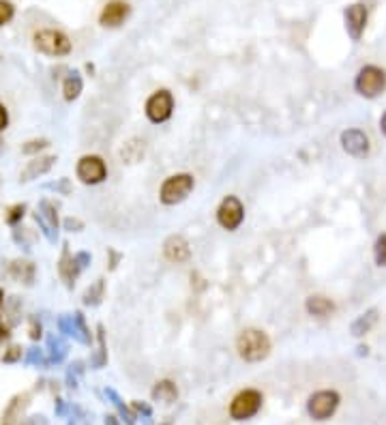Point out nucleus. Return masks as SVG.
Listing matches in <instances>:
<instances>
[{
    "instance_id": "obj_26",
    "label": "nucleus",
    "mask_w": 386,
    "mask_h": 425,
    "mask_svg": "<svg viewBox=\"0 0 386 425\" xmlns=\"http://www.w3.org/2000/svg\"><path fill=\"white\" fill-rule=\"evenodd\" d=\"M24 215H26V205L24 202L22 205H13L5 213V223H7V226H11V228H15L17 223L24 219Z\"/></svg>"
},
{
    "instance_id": "obj_8",
    "label": "nucleus",
    "mask_w": 386,
    "mask_h": 425,
    "mask_svg": "<svg viewBox=\"0 0 386 425\" xmlns=\"http://www.w3.org/2000/svg\"><path fill=\"white\" fill-rule=\"evenodd\" d=\"M56 205H51L49 200H41L39 209L35 213V221L39 223V228L43 232V236L49 243H56L58 241V213H56Z\"/></svg>"
},
{
    "instance_id": "obj_22",
    "label": "nucleus",
    "mask_w": 386,
    "mask_h": 425,
    "mask_svg": "<svg viewBox=\"0 0 386 425\" xmlns=\"http://www.w3.org/2000/svg\"><path fill=\"white\" fill-rule=\"evenodd\" d=\"M176 397H178V389L170 380H161V383L154 385V389H152V399H157V402L172 404Z\"/></svg>"
},
{
    "instance_id": "obj_12",
    "label": "nucleus",
    "mask_w": 386,
    "mask_h": 425,
    "mask_svg": "<svg viewBox=\"0 0 386 425\" xmlns=\"http://www.w3.org/2000/svg\"><path fill=\"white\" fill-rule=\"evenodd\" d=\"M129 13H131L129 3H124V0H112V3L103 7L99 22H101V26H106V29H118L120 24H124Z\"/></svg>"
},
{
    "instance_id": "obj_3",
    "label": "nucleus",
    "mask_w": 386,
    "mask_h": 425,
    "mask_svg": "<svg viewBox=\"0 0 386 425\" xmlns=\"http://www.w3.org/2000/svg\"><path fill=\"white\" fill-rule=\"evenodd\" d=\"M354 88L358 95H363L367 99L378 97L384 88H386V71L376 67V65H367L358 71V76L354 80Z\"/></svg>"
},
{
    "instance_id": "obj_35",
    "label": "nucleus",
    "mask_w": 386,
    "mask_h": 425,
    "mask_svg": "<svg viewBox=\"0 0 386 425\" xmlns=\"http://www.w3.org/2000/svg\"><path fill=\"white\" fill-rule=\"evenodd\" d=\"M73 260H75V266H77V268L84 271V268L93 262V256H90L88 252H77V254H73Z\"/></svg>"
},
{
    "instance_id": "obj_2",
    "label": "nucleus",
    "mask_w": 386,
    "mask_h": 425,
    "mask_svg": "<svg viewBox=\"0 0 386 425\" xmlns=\"http://www.w3.org/2000/svg\"><path fill=\"white\" fill-rule=\"evenodd\" d=\"M193 187H195V181H193L191 174H174V177H168L163 181L161 191H159V200L168 207L180 205L183 200L189 198Z\"/></svg>"
},
{
    "instance_id": "obj_34",
    "label": "nucleus",
    "mask_w": 386,
    "mask_h": 425,
    "mask_svg": "<svg viewBox=\"0 0 386 425\" xmlns=\"http://www.w3.org/2000/svg\"><path fill=\"white\" fill-rule=\"evenodd\" d=\"M63 228H65L67 232H82V230H84V223L77 219V217H67V219L63 221Z\"/></svg>"
},
{
    "instance_id": "obj_28",
    "label": "nucleus",
    "mask_w": 386,
    "mask_h": 425,
    "mask_svg": "<svg viewBox=\"0 0 386 425\" xmlns=\"http://www.w3.org/2000/svg\"><path fill=\"white\" fill-rule=\"evenodd\" d=\"M24 363H26V365H47L49 361L45 359V355H43L41 348H31V350H26Z\"/></svg>"
},
{
    "instance_id": "obj_20",
    "label": "nucleus",
    "mask_w": 386,
    "mask_h": 425,
    "mask_svg": "<svg viewBox=\"0 0 386 425\" xmlns=\"http://www.w3.org/2000/svg\"><path fill=\"white\" fill-rule=\"evenodd\" d=\"M67 342L61 335H47V353H49V363H61L67 357Z\"/></svg>"
},
{
    "instance_id": "obj_40",
    "label": "nucleus",
    "mask_w": 386,
    "mask_h": 425,
    "mask_svg": "<svg viewBox=\"0 0 386 425\" xmlns=\"http://www.w3.org/2000/svg\"><path fill=\"white\" fill-rule=\"evenodd\" d=\"M134 408H136V410H140V412H144V417H150V408H148L146 404H138V402H136V404H134Z\"/></svg>"
},
{
    "instance_id": "obj_43",
    "label": "nucleus",
    "mask_w": 386,
    "mask_h": 425,
    "mask_svg": "<svg viewBox=\"0 0 386 425\" xmlns=\"http://www.w3.org/2000/svg\"><path fill=\"white\" fill-rule=\"evenodd\" d=\"M380 127H382V131H384V136H386V112H384V116H382V120H380Z\"/></svg>"
},
{
    "instance_id": "obj_39",
    "label": "nucleus",
    "mask_w": 386,
    "mask_h": 425,
    "mask_svg": "<svg viewBox=\"0 0 386 425\" xmlns=\"http://www.w3.org/2000/svg\"><path fill=\"white\" fill-rule=\"evenodd\" d=\"M9 337H11V324H3V322H0V344L9 342Z\"/></svg>"
},
{
    "instance_id": "obj_10",
    "label": "nucleus",
    "mask_w": 386,
    "mask_h": 425,
    "mask_svg": "<svg viewBox=\"0 0 386 425\" xmlns=\"http://www.w3.org/2000/svg\"><path fill=\"white\" fill-rule=\"evenodd\" d=\"M172 110H174V97L170 90L161 88L154 95L148 97L146 102V116L152 120V122H166L170 116H172Z\"/></svg>"
},
{
    "instance_id": "obj_33",
    "label": "nucleus",
    "mask_w": 386,
    "mask_h": 425,
    "mask_svg": "<svg viewBox=\"0 0 386 425\" xmlns=\"http://www.w3.org/2000/svg\"><path fill=\"white\" fill-rule=\"evenodd\" d=\"M58 331H61L63 335H69V337H71V331H73V320H71V316H69V314H61V316H58Z\"/></svg>"
},
{
    "instance_id": "obj_21",
    "label": "nucleus",
    "mask_w": 386,
    "mask_h": 425,
    "mask_svg": "<svg viewBox=\"0 0 386 425\" xmlns=\"http://www.w3.org/2000/svg\"><path fill=\"white\" fill-rule=\"evenodd\" d=\"M82 88H84L82 76H80L77 71H73V73H69L67 80H65V84H63V95H65L67 102H75V99L80 97Z\"/></svg>"
},
{
    "instance_id": "obj_30",
    "label": "nucleus",
    "mask_w": 386,
    "mask_h": 425,
    "mask_svg": "<svg viewBox=\"0 0 386 425\" xmlns=\"http://www.w3.org/2000/svg\"><path fill=\"white\" fill-rule=\"evenodd\" d=\"M373 256L380 266H386V234H380L373 247Z\"/></svg>"
},
{
    "instance_id": "obj_6",
    "label": "nucleus",
    "mask_w": 386,
    "mask_h": 425,
    "mask_svg": "<svg viewBox=\"0 0 386 425\" xmlns=\"http://www.w3.org/2000/svg\"><path fill=\"white\" fill-rule=\"evenodd\" d=\"M75 174L84 185H99L108 179V166L97 155H84L77 161Z\"/></svg>"
},
{
    "instance_id": "obj_29",
    "label": "nucleus",
    "mask_w": 386,
    "mask_h": 425,
    "mask_svg": "<svg viewBox=\"0 0 386 425\" xmlns=\"http://www.w3.org/2000/svg\"><path fill=\"white\" fill-rule=\"evenodd\" d=\"M106 395H108V397L112 399V404H114V406H116V408H118V410H120L122 415H127V421H129V425H131V423L136 421V415H134V412H129V408H127V406L122 404V399L118 397V393H116L114 389H106Z\"/></svg>"
},
{
    "instance_id": "obj_44",
    "label": "nucleus",
    "mask_w": 386,
    "mask_h": 425,
    "mask_svg": "<svg viewBox=\"0 0 386 425\" xmlns=\"http://www.w3.org/2000/svg\"><path fill=\"white\" fill-rule=\"evenodd\" d=\"M3 151H5V142L0 140V155H3Z\"/></svg>"
},
{
    "instance_id": "obj_14",
    "label": "nucleus",
    "mask_w": 386,
    "mask_h": 425,
    "mask_svg": "<svg viewBox=\"0 0 386 425\" xmlns=\"http://www.w3.org/2000/svg\"><path fill=\"white\" fill-rule=\"evenodd\" d=\"M56 161H58L56 155H41V157H35L33 161L26 163V168L19 172V183H31V181L43 177V174H47L51 168H54Z\"/></svg>"
},
{
    "instance_id": "obj_24",
    "label": "nucleus",
    "mask_w": 386,
    "mask_h": 425,
    "mask_svg": "<svg viewBox=\"0 0 386 425\" xmlns=\"http://www.w3.org/2000/svg\"><path fill=\"white\" fill-rule=\"evenodd\" d=\"M97 331H99V348L95 350L93 357H90V365L95 369H101L103 365L108 363V350H106V339H103V327H101V324L97 327Z\"/></svg>"
},
{
    "instance_id": "obj_1",
    "label": "nucleus",
    "mask_w": 386,
    "mask_h": 425,
    "mask_svg": "<svg viewBox=\"0 0 386 425\" xmlns=\"http://www.w3.org/2000/svg\"><path fill=\"white\" fill-rule=\"evenodd\" d=\"M236 350H239L241 359H245L249 363H257V361L268 357L271 339L260 329H245L236 339Z\"/></svg>"
},
{
    "instance_id": "obj_13",
    "label": "nucleus",
    "mask_w": 386,
    "mask_h": 425,
    "mask_svg": "<svg viewBox=\"0 0 386 425\" xmlns=\"http://www.w3.org/2000/svg\"><path fill=\"white\" fill-rule=\"evenodd\" d=\"M341 146L344 151L352 157L363 159L369 155V138L367 134H363L360 129H348L341 134Z\"/></svg>"
},
{
    "instance_id": "obj_41",
    "label": "nucleus",
    "mask_w": 386,
    "mask_h": 425,
    "mask_svg": "<svg viewBox=\"0 0 386 425\" xmlns=\"http://www.w3.org/2000/svg\"><path fill=\"white\" fill-rule=\"evenodd\" d=\"M3 307H5V290L0 288V316H3Z\"/></svg>"
},
{
    "instance_id": "obj_9",
    "label": "nucleus",
    "mask_w": 386,
    "mask_h": 425,
    "mask_svg": "<svg viewBox=\"0 0 386 425\" xmlns=\"http://www.w3.org/2000/svg\"><path fill=\"white\" fill-rule=\"evenodd\" d=\"M339 406V395L335 391H318L309 397L307 410L316 421H326Z\"/></svg>"
},
{
    "instance_id": "obj_32",
    "label": "nucleus",
    "mask_w": 386,
    "mask_h": 425,
    "mask_svg": "<svg viewBox=\"0 0 386 425\" xmlns=\"http://www.w3.org/2000/svg\"><path fill=\"white\" fill-rule=\"evenodd\" d=\"M45 189H54L56 193L69 195L71 193V183H69V179H58L56 183H47Z\"/></svg>"
},
{
    "instance_id": "obj_36",
    "label": "nucleus",
    "mask_w": 386,
    "mask_h": 425,
    "mask_svg": "<svg viewBox=\"0 0 386 425\" xmlns=\"http://www.w3.org/2000/svg\"><path fill=\"white\" fill-rule=\"evenodd\" d=\"M19 359H22V346H11L9 350H5V355H3L5 363H15Z\"/></svg>"
},
{
    "instance_id": "obj_16",
    "label": "nucleus",
    "mask_w": 386,
    "mask_h": 425,
    "mask_svg": "<svg viewBox=\"0 0 386 425\" xmlns=\"http://www.w3.org/2000/svg\"><path fill=\"white\" fill-rule=\"evenodd\" d=\"M80 268L75 266V260H73V254L69 252V245L65 243L63 245V256L58 260V275H61V280L65 282L67 288H73L75 280L80 278Z\"/></svg>"
},
{
    "instance_id": "obj_37",
    "label": "nucleus",
    "mask_w": 386,
    "mask_h": 425,
    "mask_svg": "<svg viewBox=\"0 0 386 425\" xmlns=\"http://www.w3.org/2000/svg\"><path fill=\"white\" fill-rule=\"evenodd\" d=\"M29 335H31V339H41V335H43V327H41V322H39L37 318H31Z\"/></svg>"
},
{
    "instance_id": "obj_19",
    "label": "nucleus",
    "mask_w": 386,
    "mask_h": 425,
    "mask_svg": "<svg viewBox=\"0 0 386 425\" xmlns=\"http://www.w3.org/2000/svg\"><path fill=\"white\" fill-rule=\"evenodd\" d=\"M71 320H73L71 337L77 339L80 344H84V346H90V344H93V333H90L88 324H86V320H84V314H82V312H75V314L71 316Z\"/></svg>"
},
{
    "instance_id": "obj_7",
    "label": "nucleus",
    "mask_w": 386,
    "mask_h": 425,
    "mask_svg": "<svg viewBox=\"0 0 386 425\" xmlns=\"http://www.w3.org/2000/svg\"><path fill=\"white\" fill-rule=\"evenodd\" d=\"M245 219V207L236 195H227L221 200V205L217 209V221L219 226L225 230H236Z\"/></svg>"
},
{
    "instance_id": "obj_23",
    "label": "nucleus",
    "mask_w": 386,
    "mask_h": 425,
    "mask_svg": "<svg viewBox=\"0 0 386 425\" xmlns=\"http://www.w3.org/2000/svg\"><path fill=\"white\" fill-rule=\"evenodd\" d=\"M378 322V312L376 310H369L367 314L363 316H358L354 322H352V335L360 337V335H365L373 329V324Z\"/></svg>"
},
{
    "instance_id": "obj_15",
    "label": "nucleus",
    "mask_w": 386,
    "mask_h": 425,
    "mask_svg": "<svg viewBox=\"0 0 386 425\" xmlns=\"http://www.w3.org/2000/svg\"><path fill=\"white\" fill-rule=\"evenodd\" d=\"M163 254L170 262H187L191 256V249L189 243L180 236V234H172L166 243H163Z\"/></svg>"
},
{
    "instance_id": "obj_11",
    "label": "nucleus",
    "mask_w": 386,
    "mask_h": 425,
    "mask_svg": "<svg viewBox=\"0 0 386 425\" xmlns=\"http://www.w3.org/2000/svg\"><path fill=\"white\" fill-rule=\"evenodd\" d=\"M344 19H346V31L352 37V41H358L365 33L367 26V7L363 3H354L344 11Z\"/></svg>"
},
{
    "instance_id": "obj_27",
    "label": "nucleus",
    "mask_w": 386,
    "mask_h": 425,
    "mask_svg": "<svg viewBox=\"0 0 386 425\" xmlns=\"http://www.w3.org/2000/svg\"><path fill=\"white\" fill-rule=\"evenodd\" d=\"M47 146H49V140H45V138L29 140V142L22 146V153H24V155H39L41 151H45Z\"/></svg>"
},
{
    "instance_id": "obj_18",
    "label": "nucleus",
    "mask_w": 386,
    "mask_h": 425,
    "mask_svg": "<svg viewBox=\"0 0 386 425\" xmlns=\"http://www.w3.org/2000/svg\"><path fill=\"white\" fill-rule=\"evenodd\" d=\"M305 310L312 314V316H318V318H326L328 314L335 312V303L326 296H309L307 303H305Z\"/></svg>"
},
{
    "instance_id": "obj_4",
    "label": "nucleus",
    "mask_w": 386,
    "mask_h": 425,
    "mask_svg": "<svg viewBox=\"0 0 386 425\" xmlns=\"http://www.w3.org/2000/svg\"><path fill=\"white\" fill-rule=\"evenodd\" d=\"M33 41H35V47L39 49V52H43L47 56H67L71 52V41L61 31H51V29L39 31V33H35Z\"/></svg>"
},
{
    "instance_id": "obj_17",
    "label": "nucleus",
    "mask_w": 386,
    "mask_h": 425,
    "mask_svg": "<svg viewBox=\"0 0 386 425\" xmlns=\"http://www.w3.org/2000/svg\"><path fill=\"white\" fill-rule=\"evenodd\" d=\"M9 273L15 282L24 284V286H33L35 278H37V266L31 260H13L9 264Z\"/></svg>"
},
{
    "instance_id": "obj_42",
    "label": "nucleus",
    "mask_w": 386,
    "mask_h": 425,
    "mask_svg": "<svg viewBox=\"0 0 386 425\" xmlns=\"http://www.w3.org/2000/svg\"><path fill=\"white\" fill-rule=\"evenodd\" d=\"M106 425H120L116 417H106Z\"/></svg>"
},
{
    "instance_id": "obj_25",
    "label": "nucleus",
    "mask_w": 386,
    "mask_h": 425,
    "mask_svg": "<svg viewBox=\"0 0 386 425\" xmlns=\"http://www.w3.org/2000/svg\"><path fill=\"white\" fill-rule=\"evenodd\" d=\"M103 280H97L86 292H84V305H99L101 303V298H103Z\"/></svg>"
},
{
    "instance_id": "obj_31",
    "label": "nucleus",
    "mask_w": 386,
    "mask_h": 425,
    "mask_svg": "<svg viewBox=\"0 0 386 425\" xmlns=\"http://www.w3.org/2000/svg\"><path fill=\"white\" fill-rule=\"evenodd\" d=\"M13 15H15V9L9 0H0V26L9 24L13 19Z\"/></svg>"
},
{
    "instance_id": "obj_5",
    "label": "nucleus",
    "mask_w": 386,
    "mask_h": 425,
    "mask_svg": "<svg viewBox=\"0 0 386 425\" xmlns=\"http://www.w3.org/2000/svg\"><path fill=\"white\" fill-rule=\"evenodd\" d=\"M262 406V393L255 389H245L241 391L230 404V415L234 421H245L251 419Z\"/></svg>"
},
{
    "instance_id": "obj_38",
    "label": "nucleus",
    "mask_w": 386,
    "mask_h": 425,
    "mask_svg": "<svg viewBox=\"0 0 386 425\" xmlns=\"http://www.w3.org/2000/svg\"><path fill=\"white\" fill-rule=\"evenodd\" d=\"M7 125H9V112L3 104H0V131H5Z\"/></svg>"
}]
</instances>
